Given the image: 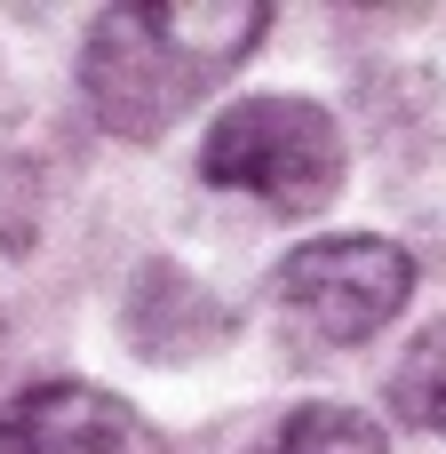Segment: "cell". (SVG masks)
I'll return each instance as SVG.
<instances>
[{"label":"cell","mask_w":446,"mask_h":454,"mask_svg":"<svg viewBox=\"0 0 446 454\" xmlns=\"http://www.w3.org/2000/svg\"><path fill=\"white\" fill-rule=\"evenodd\" d=\"M271 32L263 0H120L88 24L80 96L112 136H168L200 96H215Z\"/></svg>","instance_id":"cell-1"},{"label":"cell","mask_w":446,"mask_h":454,"mask_svg":"<svg viewBox=\"0 0 446 454\" xmlns=\"http://www.w3.org/2000/svg\"><path fill=\"white\" fill-rule=\"evenodd\" d=\"M343 176H351V144H343L335 112L311 96H247V104L215 112L200 136V184L239 192L287 223L335 207Z\"/></svg>","instance_id":"cell-2"},{"label":"cell","mask_w":446,"mask_h":454,"mask_svg":"<svg viewBox=\"0 0 446 454\" xmlns=\"http://www.w3.org/2000/svg\"><path fill=\"white\" fill-rule=\"evenodd\" d=\"M415 295V255L375 231H327L279 263V303L311 343H375Z\"/></svg>","instance_id":"cell-3"},{"label":"cell","mask_w":446,"mask_h":454,"mask_svg":"<svg viewBox=\"0 0 446 454\" xmlns=\"http://www.w3.org/2000/svg\"><path fill=\"white\" fill-rule=\"evenodd\" d=\"M152 431L128 399L96 383H32L0 407V454H144Z\"/></svg>","instance_id":"cell-4"},{"label":"cell","mask_w":446,"mask_h":454,"mask_svg":"<svg viewBox=\"0 0 446 454\" xmlns=\"http://www.w3.org/2000/svg\"><path fill=\"white\" fill-rule=\"evenodd\" d=\"M271 454H391V439H383L375 415H359L343 399H311V407H295L279 423V447Z\"/></svg>","instance_id":"cell-5"},{"label":"cell","mask_w":446,"mask_h":454,"mask_svg":"<svg viewBox=\"0 0 446 454\" xmlns=\"http://www.w3.org/2000/svg\"><path fill=\"white\" fill-rule=\"evenodd\" d=\"M391 415L446 439V319L423 327V335L399 351V367H391Z\"/></svg>","instance_id":"cell-6"}]
</instances>
